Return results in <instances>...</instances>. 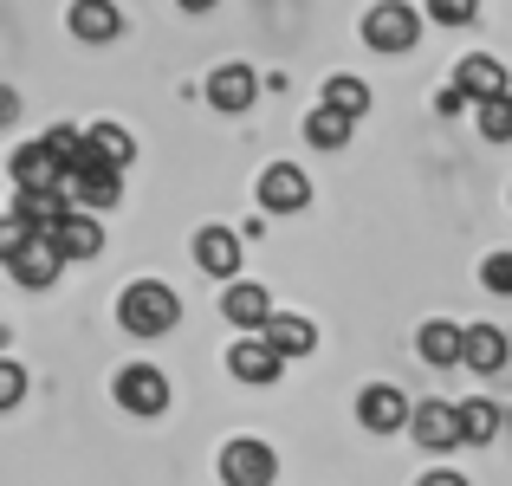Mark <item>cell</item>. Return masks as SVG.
I'll return each instance as SVG.
<instances>
[{
    "label": "cell",
    "instance_id": "15",
    "mask_svg": "<svg viewBox=\"0 0 512 486\" xmlns=\"http://www.w3.org/2000/svg\"><path fill=\"white\" fill-rule=\"evenodd\" d=\"M253 98H260V72H247V65H221V72H208V104H214V111H247Z\"/></svg>",
    "mask_w": 512,
    "mask_h": 486
},
{
    "label": "cell",
    "instance_id": "25",
    "mask_svg": "<svg viewBox=\"0 0 512 486\" xmlns=\"http://www.w3.org/2000/svg\"><path fill=\"white\" fill-rule=\"evenodd\" d=\"M480 137H487V143H506L512 137V91H506V98H493V104H480Z\"/></svg>",
    "mask_w": 512,
    "mask_h": 486
},
{
    "label": "cell",
    "instance_id": "24",
    "mask_svg": "<svg viewBox=\"0 0 512 486\" xmlns=\"http://www.w3.org/2000/svg\"><path fill=\"white\" fill-rule=\"evenodd\" d=\"M325 104H331V111H344V117H363V111H370V85H363V78H331Z\"/></svg>",
    "mask_w": 512,
    "mask_h": 486
},
{
    "label": "cell",
    "instance_id": "19",
    "mask_svg": "<svg viewBox=\"0 0 512 486\" xmlns=\"http://www.w3.org/2000/svg\"><path fill=\"white\" fill-rule=\"evenodd\" d=\"M52 247H59L65 260H98L104 253V227L91 221V214H72L65 227H52Z\"/></svg>",
    "mask_w": 512,
    "mask_h": 486
},
{
    "label": "cell",
    "instance_id": "5",
    "mask_svg": "<svg viewBox=\"0 0 512 486\" xmlns=\"http://www.w3.org/2000/svg\"><path fill=\"white\" fill-rule=\"evenodd\" d=\"M7 169H13V188H65V156L52 150L46 137H39V143H20Z\"/></svg>",
    "mask_w": 512,
    "mask_h": 486
},
{
    "label": "cell",
    "instance_id": "27",
    "mask_svg": "<svg viewBox=\"0 0 512 486\" xmlns=\"http://www.w3.org/2000/svg\"><path fill=\"white\" fill-rule=\"evenodd\" d=\"M480 286H487L493 299H512V253H487V266H480Z\"/></svg>",
    "mask_w": 512,
    "mask_h": 486
},
{
    "label": "cell",
    "instance_id": "30",
    "mask_svg": "<svg viewBox=\"0 0 512 486\" xmlns=\"http://www.w3.org/2000/svg\"><path fill=\"white\" fill-rule=\"evenodd\" d=\"M415 486H467L461 474H428V480H415Z\"/></svg>",
    "mask_w": 512,
    "mask_h": 486
},
{
    "label": "cell",
    "instance_id": "17",
    "mask_svg": "<svg viewBox=\"0 0 512 486\" xmlns=\"http://www.w3.org/2000/svg\"><path fill=\"white\" fill-rule=\"evenodd\" d=\"M72 33L85 39V46H111V39L124 33V13H117L111 0H78L72 7Z\"/></svg>",
    "mask_w": 512,
    "mask_h": 486
},
{
    "label": "cell",
    "instance_id": "10",
    "mask_svg": "<svg viewBox=\"0 0 512 486\" xmlns=\"http://www.w3.org/2000/svg\"><path fill=\"white\" fill-rule=\"evenodd\" d=\"M227 370H234L240 383H273V376L286 370V357L266 344V331H253V337H240V344L227 350Z\"/></svg>",
    "mask_w": 512,
    "mask_h": 486
},
{
    "label": "cell",
    "instance_id": "16",
    "mask_svg": "<svg viewBox=\"0 0 512 486\" xmlns=\"http://www.w3.org/2000/svg\"><path fill=\"white\" fill-rule=\"evenodd\" d=\"M454 85H461L474 104H493V98H506V65L487 59V52H474V59L454 65Z\"/></svg>",
    "mask_w": 512,
    "mask_h": 486
},
{
    "label": "cell",
    "instance_id": "26",
    "mask_svg": "<svg viewBox=\"0 0 512 486\" xmlns=\"http://www.w3.org/2000/svg\"><path fill=\"white\" fill-rule=\"evenodd\" d=\"M91 150H98V156H111L117 169H124V162L137 156V143H130V137H124L117 124H98V130H91Z\"/></svg>",
    "mask_w": 512,
    "mask_h": 486
},
{
    "label": "cell",
    "instance_id": "18",
    "mask_svg": "<svg viewBox=\"0 0 512 486\" xmlns=\"http://www.w3.org/2000/svg\"><path fill=\"white\" fill-rule=\"evenodd\" d=\"M415 344H422V357L441 363V370H448V363H467V331H461V324H448V318H428Z\"/></svg>",
    "mask_w": 512,
    "mask_h": 486
},
{
    "label": "cell",
    "instance_id": "8",
    "mask_svg": "<svg viewBox=\"0 0 512 486\" xmlns=\"http://www.w3.org/2000/svg\"><path fill=\"white\" fill-rule=\"evenodd\" d=\"M357 422L370 428V435H396V428H409L415 415H409V396H402V389L370 383V389L357 396Z\"/></svg>",
    "mask_w": 512,
    "mask_h": 486
},
{
    "label": "cell",
    "instance_id": "13",
    "mask_svg": "<svg viewBox=\"0 0 512 486\" xmlns=\"http://www.w3.org/2000/svg\"><path fill=\"white\" fill-rule=\"evenodd\" d=\"M13 214H26L39 234H52V227L72 221V195L65 188H13Z\"/></svg>",
    "mask_w": 512,
    "mask_h": 486
},
{
    "label": "cell",
    "instance_id": "11",
    "mask_svg": "<svg viewBox=\"0 0 512 486\" xmlns=\"http://www.w3.org/2000/svg\"><path fill=\"white\" fill-rule=\"evenodd\" d=\"M59 266H65V253L52 247V234H39V240H26V247L7 260V273L20 279V286L39 292V286H52V279H59Z\"/></svg>",
    "mask_w": 512,
    "mask_h": 486
},
{
    "label": "cell",
    "instance_id": "31",
    "mask_svg": "<svg viewBox=\"0 0 512 486\" xmlns=\"http://www.w3.org/2000/svg\"><path fill=\"white\" fill-rule=\"evenodd\" d=\"M175 7H182V13H208L214 0H175Z\"/></svg>",
    "mask_w": 512,
    "mask_h": 486
},
{
    "label": "cell",
    "instance_id": "23",
    "mask_svg": "<svg viewBox=\"0 0 512 486\" xmlns=\"http://www.w3.org/2000/svg\"><path fill=\"white\" fill-rule=\"evenodd\" d=\"M350 124H357V117H344V111H331V104H318V111L305 117V137H312L318 150H344V143H350Z\"/></svg>",
    "mask_w": 512,
    "mask_h": 486
},
{
    "label": "cell",
    "instance_id": "21",
    "mask_svg": "<svg viewBox=\"0 0 512 486\" xmlns=\"http://www.w3.org/2000/svg\"><path fill=\"white\" fill-rule=\"evenodd\" d=\"M266 344H273L279 357H312V350H318V331L305 318H273V324H266Z\"/></svg>",
    "mask_w": 512,
    "mask_h": 486
},
{
    "label": "cell",
    "instance_id": "9",
    "mask_svg": "<svg viewBox=\"0 0 512 486\" xmlns=\"http://www.w3.org/2000/svg\"><path fill=\"white\" fill-rule=\"evenodd\" d=\"M240 240L247 234H234V227H201L195 234V266L208 279H234L240 273Z\"/></svg>",
    "mask_w": 512,
    "mask_h": 486
},
{
    "label": "cell",
    "instance_id": "14",
    "mask_svg": "<svg viewBox=\"0 0 512 486\" xmlns=\"http://www.w3.org/2000/svg\"><path fill=\"white\" fill-rule=\"evenodd\" d=\"M312 201V182H305L292 162H273V169L260 175V208H273V214H292V208H305Z\"/></svg>",
    "mask_w": 512,
    "mask_h": 486
},
{
    "label": "cell",
    "instance_id": "3",
    "mask_svg": "<svg viewBox=\"0 0 512 486\" xmlns=\"http://www.w3.org/2000/svg\"><path fill=\"white\" fill-rule=\"evenodd\" d=\"M363 39H370L376 52H409L415 39H422V13L402 7V0H383V7L363 13Z\"/></svg>",
    "mask_w": 512,
    "mask_h": 486
},
{
    "label": "cell",
    "instance_id": "4",
    "mask_svg": "<svg viewBox=\"0 0 512 486\" xmlns=\"http://www.w3.org/2000/svg\"><path fill=\"white\" fill-rule=\"evenodd\" d=\"M273 474H279V461H273L266 441H227L221 448V480L227 486H273Z\"/></svg>",
    "mask_w": 512,
    "mask_h": 486
},
{
    "label": "cell",
    "instance_id": "28",
    "mask_svg": "<svg viewBox=\"0 0 512 486\" xmlns=\"http://www.w3.org/2000/svg\"><path fill=\"white\" fill-rule=\"evenodd\" d=\"M480 13V0H428V20H441V26H467Z\"/></svg>",
    "mask_w": 512,
    "mask_h": 486
},
{
    "label": "cell",
    "instance_id": "6",
    "mask_svg": "<svg viewBox=\"0 0 512 486\" xmlns=\"http://www.w3.org/2000/svg\"><path fill=\"white\" fill-rule=\"evenodd\" d=\"M409 428H415V448H428V454H454V448H467V435H461V409H448V402H422Z\"/></svg>",
    "mask_w": 512,
    "mask_h": 486
},
{
    "label": "cell",
    "instance_id": "2",
    "mask_svg": "<svg viewBox=\"0 0 512 486\" xmlns=\"http://www.w3.org/2000/svg\"><path fill=\"white\" fill-rule=\"evenodd\" d=\"M65 195L85 201V208H111V201L124 195V169H117L111 156L91 150V130H85V150L65 162Z\"/></svg>",
    "mask_w": 512,
    "mask_h": 486
},
{
    "label": "cell",
    "instance_id": "20",
    "mask_svg": "<svg viewBox=\"0 0 512 486\" xmlns=\"http://www.w3.org/2000/svg\"><path fill=\"white\" fill-rule=\"evenodd\" d=\"M506 357H512V350H506V331H500V324H467V363H474V370H506Z\"/></svg>",
    "mask_w": 512,
    "mask_h": 486
},
{
    "label": "cell",
    "instance_id": "22",
    "mask_svg": "<svg viewBox=\"0 0 512 486\" xmlns=\"http://www.w3.org/2000/svg\"><path fill=\"white\" fill-rule=\"evenodd\" d=\"M461 435H467V448H487V441L500 435V409H493L487 396H467L461 402Z\"/></svg>",
    "mask_w": 512,
    "mask_h": 486
},
{
    "label": "cell",
    "instance_id": "29",
    "mask_svg": "<svg viewBox=\"0 0 512 486\" xmlns=\"http://www.w3.org/2000/svg\"><path fill=\"white\" fill-rule=\"evenodd\" d=\"M20 389H26V370H20V363H0V402H7V409H13V402H20Z\"/></svg>",
    "mask_w": 512,
    "mask_h": 486
},
{
    "label": "cell",
    "instance_id": "7",
    "mask_svg": "<svg viewBox=\"0 0 512 486\" xmlns=\"http://www.w3.org/2000/svg\"><path fill=\"white\" fill-rule=\"evenodd\" d=\"M117 402H124L130 415H163L169 409V376L150 370V363H130V370L117 376Z\"/></svg>",
    "mask_w": 512,
    "mask_h": 486
},
{
    "label": "cell",
    "instance_id": "12",
    "mask_svg": "<svg viewBox=\"0 0 512 486\" xmlns=\"http://www.w3.org/2000/svg\"><path fill=\"white\" fill-rule=\"evenodd\" d=\"M221 312H227V324H240V331H266V324H273V292L253 286V279H234Z\"/></svg>",
    "mask_w": 512,
    "mask_h": 486
},
{
    "label": "cell",
    "instance_id": "1",
    "mask_svg": "<svg viewBox=\"0 0 512 486\" xmlns=\"http://www.w3.org/2000/svg\"><path fill=\"white\" fill-rule=\"evenodd\" d=\"M175 318H182V299H175L163 279H137V286L117 299V324H124L130 337H163V331H175Z\"/></svg>",
    "mask_w": 512,
    "mask_h": 486
}]
</instances>
